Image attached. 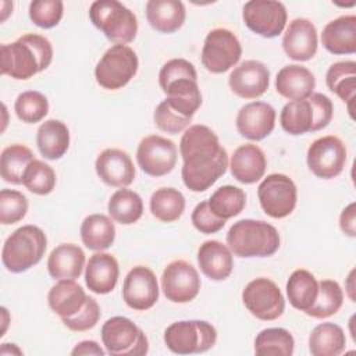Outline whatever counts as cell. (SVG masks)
<instances>
[{
	"label": "cell",
	"mask_w": 356,
	"mask_h": 356,
	"mask_svg": "<svg viewBox=\"0 0 356 356\" xmlns=\"http://www.w3.org/2000/svg\"><path fill=\"white\" fill-rule=\"evenodd\" d=\"M182 157V181L192 192L207 191L225 174L229 160L218 136L206 125H191L179 142Z\"/></svg>",
	"instance_id": "6da1fadb"
},
{
	"label": "cell",
	"mask_w": 356,
	"mask_h": 356,
	"mask_svg": "<svg viewBox=\"0 0 356 356\" xmlns=\"http://www.w3.org/2000/svg\"><path fill=\"white\" fill-rule=\"evenodd\" d=\"M53 60L50 40L38 33H25L0 47V71L14 79H29L44 71Z\"/></svg>",
	"instance_id": "7a4b0ae2"
},
{
	"label": "cell",
	"mask_w": 356,
	"mask_h": 356,
	"mask_svg": "<svg viewBox=\"0 0 356 356\" xmlns=\"http://www.w3.org/2000/svg\"><path fill=\"white\" fill-rule=\"evenodd\" d=\"M227 246L238 257H268L280 248V234L266 221L245 218L229 228Z\"/></svg>",
	"instance_id": "3957f363"
},
{
	"label": "cell",
	"mask_w": 356,
	"mask_h": 356,
	"mask_svg": "<svg viewBox=\"0 0 356 356\" xmlns=\"http://www.w3.org/2000/svg\"><path fill=\"white\" fill-rule=\"evenodd\" d=\"M334 114L330 97L323 93H313L307 99L288 102L280 114L282 129L289 135H303L325 128Z\"/></svg>",
	"instance_id": "277c9868"
},
{
	"label": "cell",
	"mask_w": 356,
	"mask_h": 356,
	"mask_svg": "<svg viewBox=\"0 0 356 356\" xmlns=\"http://www.w3.org/2000/svg\"><path fill=\"white\" fill-rule=\"evenodd\" d=\"M46 248L47 238L42 228L31 224L22 225L3 245V266L11 273H24L42 260Z\"/></svg>",
	"instance_id": "5b68a950"
},
{
	"label": "cell",
	"mask_w": 356,
	"mask_h": 356,
	"mask_svg": "<svg viewBox=\"0 0 356 356\" xmlns=\"http://www.w3.org/2000/svg\"><path fill=\"white\" fill-rule=\"evenodd\" d=\"M90 22L115 44L131 43L138 33L134 11L117 0H96L89 8Z\"/></svg>",
	"instance_id": "8992f818"
},
{
	"label": "cell",
	"mask_w": 356,
	"mask_h": 356,
	"mask_svg": "<svg viewBox=\"0 0 356 356\" xmlns=\"http://www.w3.org/2000/svg\"><path fill=\"white\" fill-rule=\"evenodd\" d=\"M216 341V328L204 320L175 321L164 331L165 346L177 355L203 353L211 349Z\"/></svg>",
	"instance_id": "52a82bcc"
},
{
	"label": "cell",
	"mask_w": 356,
	"mask_h": 356,
	"mask_svg": "<svg viewBox=\"0 0 356 356\" xmlns=\"http://www.w3.org/2000/svg\"><path fill=\"white\" fill-rule=\"evenodd\" d=\"M138 67L139 60L132 47L114 44L97 61L95 78L102 88L117 90L124 88L136 75Z\"/></svg>",
	"instance_id": "ba28073f"
},
{
	"label": "cell",
	"mask_w": 356,
	"mask_h": 356,
	"mask_svg": "<svg viewBox=\"0 0 356 356\" xmlns=\"http://www.w3.org/2000/svg\"><path fill=\"white\" fill-rule=\"evenodd\" d=\"M102 342L113 356H142L149 350L145 332L129 318L115 316L102 325Z\"/></svg>",
	"instance_id": "9c48e42d"
},
{
	"label": "cell",
	"mask_w": 356,
	"mask_h": 356,
	"mask_svg": "<svg viewBox=\"0 0 356 356\" xmlns=\"http://www.w3.org/2000/svg\"><path fill=\"white\" fill-rule=\"evenodd\" d=\"M242 46L236 35L225 28L211 29L203 43L202 64L213 74H222L238 64Z\"/></svg>",
	"instance_id": "30bf717a"
},
{
	"label": "cell",
	"mask_w": 356,
	"mask_h": 356,
	"mask_svg": "<svg viewBox=\"0 0 356 356\" xmlns=\"http://www.w3.org/2000/svg\"><path fill=\"white\" fill-rule=\"evenodd\" d=\"M242 302L248 312L261 321H273L282 316L285 299L278 285L266 277L252 280L242 291Z\"/></svg>",
	"instance_id": "8fae6325"
},
{
	"label": "cell",
	"mask_w": 356,
	"mask_h": 356,
	"mask_svg": "<svg viewBox=\"0 0 356 356\" xmlns=\"http://www.w3.org/2000/svg\"><path fill=\"white\" fill-rule=\"evenodd\" d=\"M257 197L263 211L273 218L288 217L296 207L298 189L292 178L285 174L267 175L257 188Z\"/></svg>",
	"instance_id": "7c38bea8"
},
{
	"label": "cell",
	"mask_w": 356,
	"mask_h": 356,
	"mask_svg": "<svg viewBox=\"0 0 356 356\" xmlns=\"http://www.w3.org/2000/svg\"><path fill=\"white\" fill-rule=\"evenodd\" d=\"M309 170L321 179L338 177L346 163V146L334 135H325L312 142L306 154Z\"/></svg>",
	"instance_id": "4fadbf2b"
},
{
	"label": "cell",
	"mask_w": 356,
	"mask_h": 356,
	"mask_svg": "<svg viewBox=\"0 0 356 356\" xmlns=\"http://www.w3.org/2000/svg\"><path fill=\"white\" fill-rule=\"evenodd\" d=\"M242 18L245 25L259 36L275 38L286 25V8L281 1L250 0L245 3Z\"/></svg>",
	"instance_id": "5bb4252c"
},
{
	"label": "cell",
	"mask_w": 356,
	"mask_h": 356,
	"mask_svg": "<svg viewBox=\"0 0 356 356\" xmlns=\"http://www.w3.org/2000/svg\"><path fill=\"white\" fill-rule=\"evenodd\" d=\"M177 156L175 143L160 135L143 138L136 150L138 165L150 177H163L171 172L177 164Z\"/></svg>",
	"instance_id": "9a60e30c"
},
{
	"label": "cell",
	"mask_w": 356,
	"mask_h": 356,
	"mask_svg": "<svg viewBox=\"0 0 356 356\" xmlns=\"http://www.w3.org/2000/svg\"><path fill=\"white\" fill-rule=\"evenodd\" d=\"M161 289L164 296L174 303H188L200 291L197 270L185 260H174L167 264L161 274Z\"/></svg>",
	"instance_id": "2e32d148"
},
{
	"label": "cell",
	"mask_w": 356,
	"mask_h": 356,
	"mask_svg": "<svg viewBox=\"0 0 356 356\" xmlns=\"http://www.w3.org/2000/svg\"><path fill=\"white\" fill-rule=\"evenodd\" d=\"M122 299L134 310L143 312L152 309L159 300L156 274L146 266L131 268L122 284Z\"/></svg>",
	"instance_id": "e0dca14e"
},
{
	"label": "cell",
	"mask_w": 356,
	"mask_h": 356,
	"mask_svg": "<svg viewBox=\"0 0 356 356\" xmlns=\"http://www.w3.org/2000/svg\"><path fill=\"white\" fill-rule=\"evenodd\" d=\"M228 85L242 99H257L268 89L270 71L261 61L246 60L229 74Z\"/></svg>",
	"instance_id": "ac0fdd59"
},
{
	"label": "cell",
	"mask_w": 356,
	"mask_h": 356,
	"mask_svg": "<svg viewBox=\"0 0 356 356\" xmlns=\"http://www.w3.org/2000/svg\"><path fill=\"white\" fill-rule=\"evenodd\" d=\"M275 110L264 102H252L241 107L236 115L238 132L249 140L267 138L275 127Z\"/></svg>",
	"instance_id": "d6986e66"
},
{
	"label": "cell",
	"mask_w": 356,
	"mask_h": 356,
	"mask_svg": "<svg viewBox=\"0 0 356 356\" xmlns=\"http://www.w3.org/2000/svg\"><path fill=\"white\" fill-rule=\"evenodd\" d=\"M96 174L108 186L125 188L135 179V167L129 154L121 149H104L95 161Z\"/></svg>",
	"instance_id": "ffe728a7"
},
{
	"label": "cell",
	"mask_w": 356,
	"mask_h": 356,
	"mask_svg": "<svg viewBox=\"0 0 356 356\" xmlns=\"http://www.w3.org/2000/svg\"><path fill=\"white\" fill-rule=\"evenodd\" d=\"M318 46L317 31L307 18H295L282 36V49L295 61H307L314 57Z\"/></svg>",
	"instance_id": "44dd1931"
},
{
	"label": "cell",
	"mask_w": 356,
	"mask_h": 356,
	"mask_svg": "<svg viewBox=\"0 0 356 356\" xmlns=\"http://www.w3.org/2000/svg\"><path fill=\"white\" fill-rule=\"evenodd\" d=\"M232 177L241 184H254L263 178L267 167L264 152L253 143H245L236 147L229 160Z\"/></svg>",
	"instance_id": "7402d4cb"
},
{
	"label": "cell",
	"mask_w": 356,
	"mask_h": 356,
	"mask_svg": "<svg viewBox=\"0 0 356 356\" xmlns=\"http://www.w3.org/2000/svg\"><path fill=\"white\" fill-rule=\"evenodd\" d=\"M120 267L117 259L104 252H97L89 257L85 267V282L89 291L97 295L110 293L118 281Z\"/></svg>",
	"instance_id": "603a6c76"
},
{
	"label": "cell",
	"mask_w": 356,
	"mask_h": 356,
	"mask_svg": "<svg viewBox=\"0 0 356 356\" xmlns=\"http://www.w3.org/2000/svg\"><path fill=\"white\" fill-rule=\"evenodd\" d=\"M197 263L202 273L213 281L227 280L234 268L232 252L220 241H204L197 250Z\"/></svg>",
	"instance_id": "cb8c5ba5"
},
{
	"label": "cell",
	"mask_w": 356,
	"mask_h": 356,
	"mask_svg": "<svg viewBox=\"0 0 356 356\" xmlns=\"http://www.w3.org/2000/svg\"><path fill=\"white\" fill-rule=\"evenodd\" d=\"M316 78L313 72L299 64L282 67L275 76L277 92L288 100H302L313 95Z\"/></svg>",
	"instance_id": "d4e9b609"
},
{
	"label": "cell",
	"mask_w": 356,
	"mask_h": 356,
	"mask_svg": "<svg viewBox=\"0 0 356 356\" xmlns=\"http://www.w3.org/2000/svg\"><path fill=\"white\" fill-rule=\"evenodd\" d=\"M321 43L332 54L356 51V15H341L330 21L321 33Z\"/></svg>",
	"instance_id": "484cf974"
},
{
	"label": "cell",
	"mask_w": 356,
	"mask_h": 356,
	"mask_svg": "<svg viewBox=\"0 0 356 356\" xmlns=\"http://www.w3.org/2000/svg\"><path fill=\"white\" fill-rule=\"evenodd\" d=\"M85 267V253L75 243L56 246L47 259V271L54 280L79 278Z\"/></svg>",
	"instance_id": "4316f807"
},
{
	"label": "cell",
	"mask_w": 356,
	"mask_h": 356,
	"mask_svg": "<svg viewBox=\"0 0 356 356\" xmlns=\"http://www.w3.org/2000/svg\"><path fill=\"white\" fill-rule=\"evenodd\" d=\"M88 295L75 280H58L47 295L49 307L60 318L75 316L86 303Z\"/></svg>",
	"instance_id": "83f0119b"
},
{
	"label": "cell",
	"mask_w": 356,
	"mask_h": 356,
	"mask_svg": "<svg viewBox=\"0 0 356 356\" xmlns=\"http://www.w3.org/2000/svg\"><path fill=\"white\" fill-rule=\"evenodd\" d=\"M185 6L179 0H149L146 18L153 29L161 33H172L185 22Z\"/></svg>",
	"instance_id": "f1b7e54d"
},
{
	"label": "cell",
	"mask_w": 356,
	"mask_h": 356,
	"mask_svg": "<svg viewBox=\"0 0 356 356\" xmlns=\"http://www.w3.org/2000/svg\"><path fill=\"white\" fill-rule=\"evenodd\" d=\"M36 145L47 160L61 159L70 147V131L60 120H46L36 132Z\"/></svg>",
	"instance_id": "f546056e"
},
{
	"label": "cell",
	"mask_w": 356,
	"mask_h": 356,
	"mask_svg": "<svg viewBox=\"0 0 356 356\" xmlns=\"http://www.w3.org/2000/svg\"><path fill=\"white\" fill-rule=\"evenodd\" d=\"M325 83L348 106V111L353 118V100L356 92V63L352 60L334 63L327 74Z\"/></svg>",
	"instance_id": "4dcf8cb0"
},
{
	"label": "cell",
	"mask_w": 356,
	"mask_h": 356,
	"mask_svg": "<svg viewBox=\"0 0 356 356\" xmlns=\"http://www.w3.org/2000/svg\"><path fill=\"white\" fill-rule=\"evenodd\" d=\"M165 102L182 117L191 118L202 106V93L197 81L192 79H178L170 83L165 90Z\"/></svg>",
	"instance_id": "1f68e13d"
},
{
	"label": "cell",
	"mask_w": 356,
	"mask_h": 356,
	"mask_svg": "<svg viewBox=\"0 0 356 356\" xmlns=\"http://www.w3.org/2000/svg\"><path fill=\"white\" fill-rule=\"evenodd\" d=\"M79 234L82 243L89 250L103 252L114 243L115 225L113 218L104 214H90L82 221Z\"/></svg>",
	"instance_id": "d6a6232c"
},
{
	"label": "cell",
	"mask_w": 356,
	"mask_h": 356,
	"mask_svg": "<svg viewBox=\"0 0 356 356\" xmlns=\"http://www.w3.org/2000/svg\"><path fill=\"white\" fill-rule=\"evenodd\" d=\"M317 295L318 281L310 271L299 268L289 275L286 281V296L292 307L306 313L314 305Z\"/></svg>",
	"instance_id": "836d02e7"
},
{
	"label": "cell",
	"mask_w": 356,
	"mask_h": 356,
	"mask_svg": "<svg viewBox=\"0 0 356 356\" xmlns=\"http://www.w3.org/2000/svg\"><path fill=\"white\" fill-rule=\"evenodd\" d=\"M345 345V332L334 323H321L309 335V350L313 356H338L343 352Z\"/></svg>",
	"instance_id": "e575fe53"
},
{
	"label": "cell",
	"mask_w": 356,
	"mask_h": 356,
	"mask_svg": "<svg viewBox=\"0 0 356 356\" xmlns=\"http://www.w3.org/2000/svg\"><path fill=\"white\" fill-rule=\"evenodd\" d=\"M110 217L122 225H131L136 222L143 214L142 197L131 191L121 188L115 191L107 204Z\"/></svg>",
	"instance_id": "d590c367"
},
{
	"label": "cell",
	"mask_w": 356,
	"mask_h": 356,
	"mask_svg": "<svg viewBox=\"0 0 356 356\" xmlns=\"http://www.w3.org/2000/svg\"><path fill=\"white\" fill-rule=\"evenodd\" d=\"M33 160L35 156L29 147L19 143L7 146L0 156L1 178L8 184L21 185L24 172Z\"/></svg>",
	"instance_id": "8d00e7d4"
},
{
	"label": "cell",
	"mask_w": 356,
	"mask_h": 356,
	"mask_svg": "<svg viewBox=\"0 0 356 356\" xmlns=\"http://www.w3.org/2000/svg\"><path fill=\"white\" fill-rule=\"evenodd\" d=\"M293 348L292 334L281 327L266 328L254 338V353L259 356H291Z\"/></svg>",
	"instance_id": "74e56055"
},
{
	"label": "cell",
	"mask_w": 356,
	"mask_h": 356,
	"mask_svg": "<svg viewBox=\"0 0 356 356\" xmlns=\"http://www.w3.org/2000/svg\"><path fill=\"white\" fill-rule=\"evenodd\" d=\"M185 210V197L175 188H160L150 197L153 217L163 222L177 221Z\"/></svg>",
	"instance_id": "f35d334b"
},
{
	"label": "cell",
	"mask_w": 356,
	"mask_h": 356,
	"mask_svg": "<svg viewBox=\"0 0 356 356\" xmlns=\"http://www.w3.org/2000/svg\"><path fill=\"white\" fill-rule=\"evenodd\" d=\"M210 210L222 220H229L238 216L246 204V193L243 189L234 185H224L216 189V192L207 200Z\"/></svg>",
	"instance_id": "ab89813d"
},
{
	"label": "cell",
	"mask_w": 356,
	"mask_h": 356,
	"mask_svg": "<svg viewBox=\"0 0 356 356\" xmlns=\"http://www.w3.org/2000/svg\"><path fill=\"white\" fill-rule=\"evenodd\" d=\"M343 303L341 285L334 280H321L318 282V295L314 305L306 312L313 318H328L339 312Z\"/></svg>",
	"instance_id": "60d3db41"
},
{
	"label": "cell",
	"mask_w": 356,
	"mask_h": 356,
	"mask_svg": "<svg viewBox=\"0 0 356 356\" xmlns=\"http://www.w3.org/2000/svg\"><path fill=\"white\" fill-rule=\"evenodd\" d=\"M14 111L22 122L36 124L47 115L49 100L38 90H26L19 93L15 99Z\"/></svg>",
	"instance_id": "b9f144b4"
},
{
	"label": "cell",
	"mask_w": 356,
	"mask_h": 356,
	"mask_svg": "<svg viewBox=\"0 0 356 356\" xmlns=\"http://www.w3.org/2000/svg\"><path fill=\"white\" fill-rule=\"evenodd\" d=\"M22 185L32 193L49 195L56 186V172L49 164L35 159L24 172Z\"/></svg>",
	"instance_id": "7bdbcfd3"
},
{
	"label": "cell",
	"mask_w": 356,
	"mask_h": 356,
	"mask_svg": "<svg viewBox=\"0 0 356 356\" xmlns=\"http://www.w3.org/2000/svg\"><path fill=\"white\" fill-rule=\"evenodd\" d=\"M64 4L61 0H35L29 4L31 21L43 29L58 25L63 18Z\"/></svg>",
	"instance_id": "ee69618b"
},
{
	"label": "cell",
	"mask_w": 356,
	"mask_h": 356,
	"mask_svg": "<svg viewBox=\"0 0 356 356\" xmlns=\"http://www.w3.org/2000/svg\"><path fill=\"white\" fill-rule=\"evenodd\" d=\"M28 211V199L18 191L1 189L0 192V222L10 225L21 221Z\"/></svg>",
	"instance_id": "f6af8a7d"
},
{
	"label": "cell",
	"mask_w": 356,
	"mask_h": 356,
	"mask_svg": "<svg viewBox=\"0 0 356 356\" xmlns=\"http://www.w3.org/2000/svg\"><path fill=\"white\" fill-rule=\"evenodd\" d=\"M178 79H192L197 81V72L195 65L185 58H171L163 64L159 72V85L161 90L178 81Z\"/></svg>",
	"instance_id": "bcb514c9"
},
{
	"label": "cell",
	"mask_w": 356,
	"mask_h": 356,
	"mask_svg": "<svg viewBox=\"0 0 356 356\" xmlns=\"http://www.w3.org/2000/svg\"><path fill=\"white\" fill-rule=\"evenodd\" d=\"M153 120H154L156 127L160 131L167 132V134H172V135L182 132L192 121L191 118L182 117L175 110H172L165 100L159 103V106L156 107L154 114H153Z\"/></svg>",
	"instance_id": "7dc6e473"
},
{
	"label": "cell",
	"mask_w": 356,
	"mask_h": 356,
	"mask_svg": "<svg viewBox=\"0 0 356 356\" xmlns=\"http://www.w3.org/2000/svg\"><path fill=\"white\" fill-rule=\"evenodd\" d=\"M99 318H100V307L93 298L88 296L85 306L75 316L61 318V321L68 330L75 332H82L93 328L97 324Z\"/></svg>",
	"instance_id": "c3c4849f"
},
{
	"label": "cell",
	"mask_w": 356,
	"mask_h": 356,
	"mask_svg": "<svg viewBox=\"0 0 356 356\" xmlns=\"http://www.w3.org/2000/svg\"><path fill=\"white\" fill-rule=\"evenodd\" d=\"M193 227L202 234H216L225 225V220L218 218L209 207L207 200L200 202L192 211L191 216Z\"/></svg>",
	"instance_id": "681fc988"
},
{
	"label": "cell",
	"mask_w": 356,
	"mask_h": 356,
	"mask_svg": "<svg viewBox=\"0 0 356 356\" xmlns=\"http://www.w3.org/2000/svg\"><path fill=\"white\" fill-rule=\"evenodd\" d=\"M339 227L342 232L350 238L356 236V203L348 204L339 216Z\"/></svg>",
	"instance_id": "f907efd6"
},
{
	"label": "cell",
	"mask_w": 356,
	"mask_h": 356,
	"mask_svg": "<svg viewBox=\"0 0 356 356\" xmlns=\"http://www.w3.org/2000/svg\"><path fill=\"white\" fill-rule=\"evenodd\" d=\"M72 356H88V355H95V356H103L106 355V350L96 342V341H81L74 346L71 350Z\"/></svg>",
	"instance_id": "816d5d0a"
},
{
	"label": "cell",
	"mask_w": 356,
	"mask_h": 356,
	"mask_svg": "<svg viewBox=\"0 0 356 356\" xmlns=\"http://www.w3.org/2000/svg\"><path fill=\"white\" fill-rule=\"evenodd\" d=\"M22 355V350L14 343H3L0 349V355Z\"/></svg>",
	"instance_id": "f5cc1de1"
},
{
	"label": "cell",
	"mask_w": 356,
	"mask_h": 356,
	"mask_svg": "<svg viewBox=\"0 0 356 356\" xmlns=\"http://www.w3.org/2000/svg\"><path fill=\"white\" fill-rule=\"evenodd\" d=\"M353 275H355V270H352L348 275V280H346V291H348V296L352 302H355V285H353Z\"/></svg>",
	"instance_id": "db71d44e"
},
{
	"label": "cell",
	"mask_w": 356,
	"mask_h": 356,
	"mask_svg": "<svg viewBox=\"0 0 356 356\" xmlns=\"http://www.w3.org/2000/svg\"><path fill=\"white\" fill-rule=\"evenodd\" d=\"M1 314H3V331L0 335L3 337L6 332V328H7V323H8V312L6 307H1Z\"/></svg>",
	"instance_id": "11a10c76"
}]
</instances>
